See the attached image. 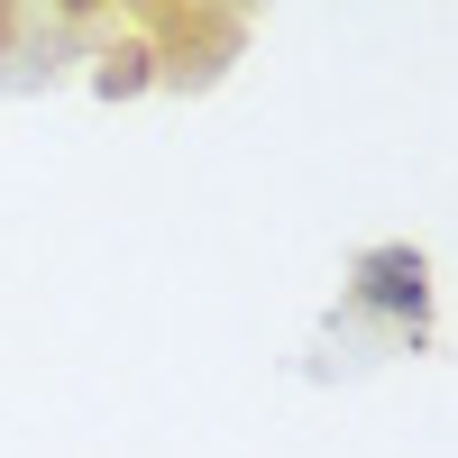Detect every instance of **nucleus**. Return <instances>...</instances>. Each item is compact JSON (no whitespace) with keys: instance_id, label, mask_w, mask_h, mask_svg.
<instances>
[{"instance_id":"1","label":"nucleus","mask_w":458,"mask_h":458,"mask_svg":"<svg viewBox=\"0 0 458 458\" xmlns=\"http://www.w3.org/2000/svg\"><path fill=\"white\" fill-rule=\"evenodd\" d=\"M349 293H358V312L394 321L403 339H422V330H431V257L412 248V239L367 248V257H358V276H349Z\"/></svg>"}]
</instances>
